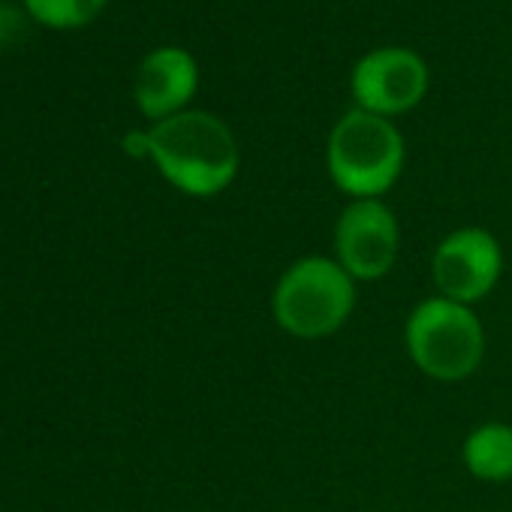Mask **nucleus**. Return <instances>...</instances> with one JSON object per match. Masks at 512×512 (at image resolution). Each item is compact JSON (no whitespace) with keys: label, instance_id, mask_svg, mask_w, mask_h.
I'll return each instance as SVG.
<instances>
[{"label":"nucleus","instance_id":"9b49d317","mask_svg":"<svg viewBox=\"0 0 512 512\" xmlns=\"http://www.w3.org/2000/svg\"><path fill=\"white\" fill-rule=\"evenodd\" d=\"M124 151L130 157H151V136L148 133H139V130L127 133L124 136Z\"/></svg>","mask_w":512,"mask_h":512},{"label":"nucleus","instance_id":"0eeeda50","mask_svg":"<svg viewBox=\"0 0 512 512\" xmlns=\"http://www.w3.org/2000/svg\"><path fill=\"white\" fill-rule=\"evenodd\" d=\"M356 109L380 118H395L416 109L428 94V64L401 46L374 49L356 61L350 76Z\"/></svg>","mask_w":512,"mask_h":512},{"label":"nucleus","instance_id":"7ed1b4c3","mask_svg":"<svg viewBox=\"0 0 512 512\" xmlns=\"http://www.w3.org/2000/svg\"><path fill=\"white\" fill-rule=\"evenodd\" d=\"M356 311V281L335 256H302L275 284L272 317L296 341H323L347 326Z\"/></svg>","mask_w":512,"mask_h":512},{"label":"nucleus","instance_id":"1a4fd4ad","mask_svg":"<svg viewBox=\"0 0 512 512\" xmlns=\"http://www.w3.org/2000/svg\"><path fill=\"white\" fill-rule=\"evenodd\" d=\"M461 464L479 482H509L512 479V425L482 422L461 443Z\"/></svg>","mask_w":512,"mask_h":512},{"label":"nucleus","instance_id":"6e6552de","mask_svg":"<svg viewBox=\"0 0 512 512\" xmlns=\"http://www.w3.org/2000/svg\"><path fill=\"white\" fill-rule=\"evenodd\" d=\"M199 88V67L187 49L160 46L139 64L136 73V106L145 118L166 121L187 109Z\"/></svg>","mask_w":512,"mask_h":512},{"label":"nucleus","instance_id":"20e7f679","mask_svg":"<svg viewBox=\"0 0 512 512\" xmlns=\"http://www.w3.org/2000/svg\"><path fill=\"white\" fill-rule=\"evenodd\" d=\"M404 347L419 374L437 383L473 377L485 359V326L473 308L431 296L404 323Z\"/></svg>","mask_w":512,"mask_h":512},{"label":"nucleus","instance_id":"f257e3e1","mask_svg":"<svg viewBox=\"0 0 512 512\" xmlns=\"http://www.w3.org/2000/svg\"><path fill=\"white\" fill-rule=\"evenodd\" d=\"M151 160L181 193L211 199L223 193L238 169L241 151L226 121L202 109H184L151 130Z\"/></svg>","mask_w":512,"mask_h":512},{"label":"nucleus","instance_id":"f03ea898","mask_svg":"<svg viewBox=\"0 0 512 512\" xmlns=\"http://www.w3.org/2000/svg\"><path fill=\"white\" fill-rule=\"evenodd\" d=\"M407 145L392 118L350 109L326 142V169L332 184L350 199H383L401 178Z\"/></svg>","mask_w":512,"mask_h":512},{"label":"nucleus","instance_id":"423d86ee","mask_svg":"<svg viewBox=\"0 0 512 512\" xmlns=\"http://www.w3.org/2000/svg\"><path fill=\"white\" fill-rule=\"evenodd\" d=\"M503 275V247L482 226L452 229L431 253V284L437 296L473 308L488 299Z\"/></svg>","mask_w":512,"mask_h":512},{"label":"nucleus","instance_id":"9d476101","mask_svg":"<svg viewBox=\"0 0 512 512\" xmlns=\"http://www.w3.org/2000/svg\"><path fill=\"white\" fill-rule=\"evenodd\" d=\"M28 13L49 28H82L100 16L106 0H25Z\"/></svg>","mask_w":512,"mask_h":512},{"label":"nucleus","instance_id":"39448f33","mask_svg":"<svg viewBox=\"0 0 512 512\" xmlns=\"http://www.w3.org/2000/svg\"><path fill=\"white\" fill-rule=\"evenodd\" d=\"M332 250L338 266L359 284L383 281L401 250V226L383 199H350L335 220Z\"/></svg>","mask_w":512,"mask_h":512}]
</instances>
